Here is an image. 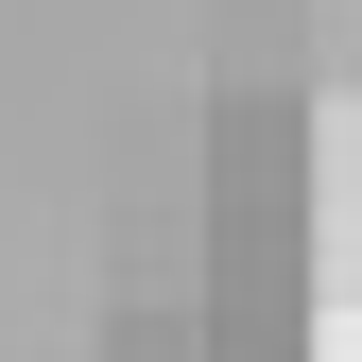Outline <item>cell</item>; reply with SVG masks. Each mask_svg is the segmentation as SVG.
<instances>
[{
    "label": "cell",
    "instance_id": "3957f363",
    "mask_svg": "<svg viewBox=\"0 0 362 362\" xmlns=\"http://www.w3.org/2000/svg\"><path fill=\"white\" fill-rule=\"evenodd\" d=\"M310 362H362V293H310Z\"/></svg>",
    "mask_w": 362,
    "mask_h": 362
},
{
    "label": "cell",
    "instance_id": "6da1fadb",
    "mask_svg": "<svg viewBox=\"0 0 362 362\" xmlns=\"http://www.w3.org/2000/svg\"><path fill=\"white\" fill-rule=\"evenodd\" d=\"M310 293H362V173H310Z\"/></svg>",
    "mask_w": 362,
    "mask_h": 362
},
{
    "label": "cell",
    "instance_id": "7a4b0ae2",
    "mask_svg": "<svg viewBox=\"0 0 362 362\" xmlns=\"http://www.w3.org/2000/svg\"><path fill=\"white\" fill-rule=\"evenodd\" d=\"M310 86H362V0H310Z\"/></svg>",
    "mask_w": 362,
    "mask_h": 362
}]
</instances>
